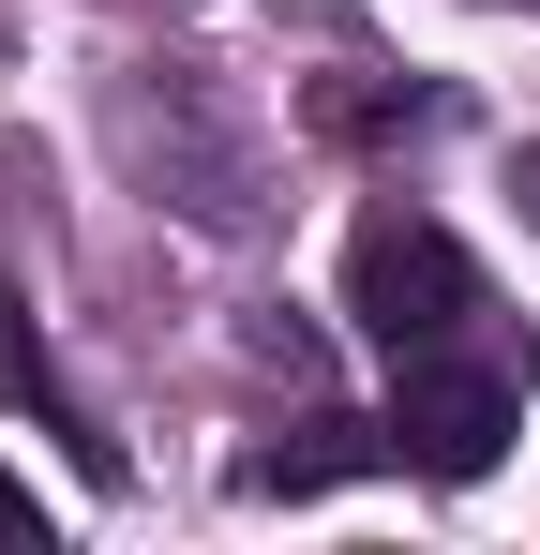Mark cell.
Here are the masks:
<instances>
[{
    "mask_svg": "<svg viewBox=\"0 0 540 555\" xmlns=\"http://www.w3.org/2000/svg\"><path fill=\"white\" fill-rule=\"evenodd\" d=\"M346 315L360 346H390V361H421V346H465V315H480V256L421 225V210H375L346 241Z\"/></svg>",
    "mask_w": 540,
    "mask_h": 555,
    "instance_id": "6da1fadb",
    "label": "cell"
},
{
    "mask_svg": "<svg viewBox=\"0 0 540 555\" xmlns=\"http://www.w3.org/2000/svg\"><path fill=\"white\" fill-rule=\"evenodd\" d=\"M526 436V375L511 361H390V465H421V480H496V451Z\"/></svg>",
    "mask_w": 540,
    "mask_h": 555,
    "instance_id": "7a4b0ae2",
    "label": "cell"
},
{
    "mask_svg": "<svg viewBox=\"0 0 540 555\" xmlns=\"http://www.w3.org/2000/svg\"><path fill=\"white\" fill-rule=\"evenodd\" d=\"M360 465H390V421H300L285 451L241 465V495H331V480H360Z\"/></svg>",
    "mask_w": 540,
    "mask_h": 555,
    "instance_id": "3957f363",
    "label": "cell"
},
{
    "mask_svg": "<svg viewBox=\"0 0 540 555\" xmlns=\"http://www.w3.org/2000/svg\"><path fill=\"white\" fill-rule=\"evenodd\" d=\"M0 390H15V405H46V436L76 451V480H120V436H90V405H76L46 361H30V331H15V315H0Z\"/></svg>",
    "mask_w": 540,
    "mask_h": 555,
    "instance_id": "277c9868",
    "label": "cell"
},
{
    "mask_svg": "<svg viewBox=\"0 0 540 555\" xmlns=\"http://www.w3.org/2000/svg\"><path fill=\"white\" fill-rule=\"evenodd\" d=\"M316 120L331 135H421V120H450V91H316Z\"/></svg>",
    "mask_w": 540,
    "mask_h": 555,
    "instance_id": "5b68a950",
    "label": "cell"
},
{
    "mask_svg": "<svg viewBox=\"0 0 540 555\" xmlns=\"http://www.w3.org/2000/svg\"><path fill=\"white\" fill-rule=\"evenodd\" d=\"M0 541H46V495H30L15 465H0Z\"/></svg>",
    "mask_w": 540,
    "mask_h": 555,
    "instance_id": "8992f818",
    "label": "cell"
},
{
    "mask_svg": "<svg viewBox=\"0 0 540 555\" xmlns=\"http://www.w3.org/2000/svg\"><path fill=\"white\" fill-rule=\"evenodd\" d=\"M511 195H526V225H540V151H526V166H511Z\"/></svg>",
    "mask_w": 540,
    "mask_h": 555,
    "instance_id": "52a82bcc",
    "label": "cell"
}]
</instances>
